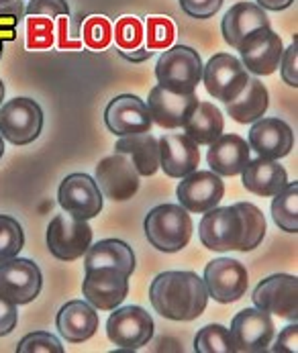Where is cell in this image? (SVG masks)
I'll return each instance as SVG.
<instances>
[{
	"label": "cell",
	"mask_w": 298,
	"mask_h": 353,
	"mask_svg": "<svg viewBox=\"0 0 298 353\" xmlns=\"http://www.w3.org/2000/svg\"><path fill=\"white\" fill-rule=\"evenodd\" d=\"M153 310L168 321H195L208 304V292L195 272H161L149 286Z\"/></svg>",
	"instance_id": "1"
},
{
	"label": "cell",
	"mask_w": 298,
	"mask_h": 353,
	"mask_svg": "<svg viewBox=\"0 0 298 353\" xmlns=\"http://www.w3.org/2000/svg\"><path fill=\"white\" fill-rule=\"evenodd\" d=\"M202 214L199 237L206 250L219 253L246 252L248 227L239 202L231 206H215Z\"/></svg>",
	"instance_id": "2"
},
{
	"label": "cell",
	"mask_w": 298,
	"mask_h": 353,
	"mask_svg": "<svg viewBox=\"0 0 298 353\" xmlns=\"http://www.w3.org/2000/svg\"><path fill=\"white\" fill-rule=\"evenodd\" d=\"M143 229L157 252L178 253L188 245L195 225L182 204H159L148 212Z\"/></svg>",
	"instance_id": "3"
},
{
	"label": "cell",
	"mask_w": 298,
	"mask_h": 353,
	"mask_svg": "<svg viewBox=\"0 0 298 353\" xmlns=\"http://www.w3.org/2000/svg\"><path fill=\"white\" fill-rule=\"evenodd\" d=\"M155 78L161 88L178 94L197 92L202 82V59L188 46H174L161 51L155 63Z\"/></svg>",
	"instance_id": "4"
},
{
	"label": "cell",
	"mask_w": 298,
	"mask_h": 353,
	"mask_svg": "<svg viewBox=\"0 0 298 353\" xmlns=\"http://www.w3.org/2000/svg\"><path fill=\"white\" fill-rule=\"evenodd\" d=\"M155 325L141 306H117L106 321V337L125 352H137L153 339Z\"/></svg>",
	"instance_id": "5"
},
{
	"label": "cell",
	"mask_w": 298,
	"mask_h": 353,
	"mask_svg": "<svg viewBox=\"0 0 298 353\" xmlns=\"http://www.w3.org/2000/svg\"><path fill=\"white\" fill-rule=\"evenodd\" d=\"M43 131V110L33 99L17 97L0 106V135L12 145H29Z\"/></svg>",
	"instance_id": "6"
},
{
	"label": "cell",
	"mask_w": 298,
	"mask_h": 353,
	"mask_svg": "<svg viewBox=\"0 0 298 353\" xmlns=\"http://www.w3.org/2000/svg\"><path fill=\"white\" fill-rule=\"evenodd\" d=\"M249 80V72L241 59L231 53H217L202 65V84L206 92L221 102L235 101Z\"/></svg>",
	"instance_id": "7"
},
{
	"label": "cell",
	"mask_w": 298,
	"mask_h": 353,
	"mask_svg": "<svg viewBox=\"0 0 298 353\" xmlns=\"http://www.w3.org/2000/svg\"><path fill=\"white\" fill-rule=\"evenodd\" d=\"M43 286L41 270L27 257H10L0 261V296L17 306L33 303Z\"/></svg>",
	"instance_id": "8"
},
{
	"label": "cell",
	"mask_w": 298,
	"mask_h": 353,
	"mask_svg": "<svg viewBox=\"0 0 298 353\" xmlns=\"http://www.w3.org/2000/svg\"><path fill=\"white\" fill-rule=\"evenodd\" d=\"M92 245V229L88 221L70 216L68 212L53 216L48 227V250L59 261H76Z\"/></svg>",
	"instance_id": "9"
},
{
	"label": "cell",
	"mask_w": 298,
	"mask_h": 353,
	"mask_svg": "<svg viewBox=\"0 0 298 353\" xmlns=\"http://www.w3.org/2000/svg\"><path fill=\"white\" fill-rule=\"evenodd\" d=\"M235 352L239 353H261L268 352L274 337H276V327L272 321V314L251 306L239 310L229 327Z\"/></svg>",
	"instance_id": "10"
},
{
	"label": "cell",
	"mask_w": 298,
	"mask_h": 353,
	"mask_svg": "<svg viewBox=\"0 0 298 353\" xmlns=\"http://www.w3.org/2000/svg\"><path fill=\"white\" fill-rule=\"evenodd\" d=\"M139 172L133 161L123 153H112L100 159L95 168V180L104 199L123 202L133 199L139 190Z\"/></svg>",
	"instance_id": "11"
},
{
	"label": "cell",
	"mask_w": 298,
	"mask_h": 353,
	"mask_svg": "<svg viewBox=\"0 0 298 353\" xmlns=\"http://www.w3.org/2000/svg\"><path fill=\"white\" fill-rule=\"evenodd\" d=\"M202 282L206 286L208 299L221 304L237 303L248 290V270L237 259L219 257L208 261Z\"/></svg>",
	"instance_id": "12"
},
{
	"label": "cell",
	"mask_w": 298,
	"mask_h": 353,
	"mask_svg": "<svg viewBox=\"0 0 298 353\" xmlns=\"http://www.w3.org/2000/svg\"><path fill=\"white\" fill-rule=\"evenodd\" d=\"M57 202L61 210L68 212L70 216L80 219V221H90L100 214L104 196L92 176L70 174L59 184Z\"/></svg>",
	"instance_id": "13"
},
{
	"label": "cell",
	"mask_w": 298,
	"mask_h": 353,
	"mask_svg": "<svg viewBox=\"0 0 298 353\" xmlns=\"http://www.w3.org/2000/svg\"><path fill=\"white\" fill-rule=\"evenodd\" d=\"M253 304L270 314L297 323L298 278L290 274H274L264 278L253 290Z\"/></svg>",
	"instance_id": "14"
},
{
	"label": "cell",
	"mask_w": 298,
	"mask_h": 353,
	"mask_svg": "<svg viewBox=\"0 0 298 353\" xmlns=\"http://www.w3.org/2000/svg\"><path fill=\"white\" fill-rule=\"evenodd\" d=\"M241 63L253 76H270L278 70L282 59V39L272 27H259L251 31L248 37L239 43Z\"/></svg>",
	"instance_id": "15"
},
{
	"label": "cell",
	"mask_w": 298,
	"mask_h": 353,
	"mask_svg": "<svg viewBox=\"0 0 298 353\" xmlns=\"http://www.w3.org/2000/svg\"><path fill=\"white\" fill-rule=\"evenodd\" d=\"M129 278L117 268L88 270L82 282V294L97 310H115L129 294Z\"/></svg>",
	"instance_id": "16"
},
{
	"label": "cell",
	"mask_w": 298,
	"mask_h": 353,
	"mask_svg": "<svg viewBox=\"0 0 298 353\" xmlns=\"http://www.w3.org/2000/svg\"><path fill=\"white\" fill-rule=\"evenodd\" d=\"M178 202L188 212H206L219 206L225 196V182L212 170H195L182 178L176 188Z\"/></svg>",
	"instance_id": "17"
},
{
	"label": "cell",
	"mask_w": 298,
	"mask_h": 353,
	"mask_svg": "<svg viewBox=\"0 0 298 353\" xmlns=\"http://www.w3.org/2000/svg\"><path fill=\"white\" fill-rule=\"evenodd\" d=\"M104 125L112 135H137L148 133L153 125L146 101L135 94L115 97L104 108Z\"/></svg>",
	"instance_id": "18"
},
{
	"label": "cell",
	"mask_w": 298,
	"mask_h": 353,
	"mask_svg": "<svg viewBox=\"0 0 298 353\" xmlns=\"http://www.w3.org/2000/svg\"><path fill=\"white\" fill-rule=\"evenodd\" d=\"M146 104L155 125H159L161 129H180L197 108L199 97L197 92L190 94L170 92L157 84L155 88H151Z\"/></svg>",
	"instance_id": "19"
},
{
	"label": "cell",
	"mask_w": 298,
	"mask_h": 353,
	"mask_svg": "<svg viewBox=\"0 0 298 353\" xmlns=\"http://www.w3.org/2000/svg\"><path fill=\"white\" fill-rule=\"evenodd\" d=\"M249 150L257 153L259 157L268 159H282L292 152L295 133L288 123L282 119H257L251 123L249 131Z\"/></svg>",
	"instance_id": "20"
},
{
	"label": "cell",
	"mask_w": 298,
	"mask_h": 353,
	"mask_svg": "<svg viewBox=\"0 0 298 353\" xmlns=\"http://www.w3.org/2000/svg\"><path fill=\"white\" fill-rule=\"evenodd\" d=\"M159 168L170 178H184L200 163L199 145L186 133H166L157 139Z\"/></svg>",
	"instance_id": "21"
},
{
	"label": "cell",
	"mask_w": 298,
	"mask_h": 353,
	"mask_svg": "<svg viewBox=\"0 0 298 353\" xmlns=\"http://www.w3.org/2000/svg\"><path fill=\"white\" fill-rule=\"evenodd\" d=\"M99 325L97 308L86 301L66 303L55 316V327L68 343H84L92 339L99 331Z\"/></svg>",
	"instance_id": "22"
},
{
	"label": "cell",
	"mask_w": 298,
	"mask_h": 353,
	"mask_svg": "<svg viewBox=\"0 0 298 353\" xmlns=\"http://www.w3.org/2000/svg\"><path fill=\"white\" fill-rule=\"evenodd\" d=\"M241 184L244 188L255 196H276L280 190L288 184V174L284 165L278 163V159L268 157H255L249 159L248 165L241 172Z\"/></svg>",
	"instance_id": "23"
},
{
	"label": "cell",
	"mask_w": 298,
	"mask_h": 353,
	"mask_svg": "<svg viewBox=\"0 0 298 353\" xmlns=\"http://www.w3.org/2000/svg\"><path fill=\"white\" fill-rule=\"evenodd\" d=\"M251 159L249 143L239 135H221L208 145L206 161L219 176H239Z\"/></svg>",
	"instance_id": "24"
},
{
	"label": "cell",
	"mask_w": 298,
	"mask_h": 353,
	"mask_svg": "<svg viewBox=\"0 0 298 353\" xmlns=\"http://www.w3.org/2000/svg\"><path fill=\"white\" fill-rule=\"evenodd\" d=\"M259 27H270V19H268L266 10L259 4H253V2L233 4L227 10V14L223 17V23H221L223 39L233 50H237L239 43L248 37L249 33L259 29Z\"/></svg>",
	"instance_id": "25"
},
{
	"label": "cell",
	"mask_w": 298,
	"mask_h": 353,
	"mask_svg": "<svg viewBox=\"0 0 298 353\" xmlns=\"http://www.w3.org/2000/svg\"><path fill=\"white\" fill-rule=\"evenodd\" d=\"M97 268H117L131 276L135 272V253L121 239H102L84 253V270Z\"/></svg>",
	"instance_id": "26"
},
{
	"label": "cell",
	"mask_w": 298,
	"mask_h": 353,
	"mask_svg": "<svg viewBox=\"0 0 298 353\" xmlns=\"http://www.w3.org/2000/svg\"><path fill=\"white\" fill-rule=\"evenodd\" d=\"M268 106H270L268 88L261 84L259 76H253V78L249 76L241 94L235 101L227 102V114L239 125H251L266 114Z\"/></svg>",
	"instance_id": "27"
},
{
	"label": "cell",
	"mask_w": 298,
	"mask_h": 353,
	"mask_svg": "<svg viewBox=\"0 0 298 353\" xmlns=\"http://www.w3.org/2000/svg\"><path fill=\"white\" fill-rule=\"evenodd\" d=\"M115 152L127 155L137 168L139 176H153L159 170V145L149 131L121 137L115 145Z\"/></svg>",
	"instance_id": "28"
},
{
	"label": "cell",
	"mask_w": 298,
	"mask_h": 353,
	"mask_svg": "<svg viewBox=\"0 0 298 353\" xmlns=\"http://www.w3.org/2000/svg\"><path fill=\"white\" fill-rule=\"evenodd\" d=\"M225 119L223 112L212 102H200L188 121L184 123V133L197 143V145H210L215 139L223 135Z\"/></svg>",
	"instance_id": "29"
},
{
	"label": "cell",
	"mask_w": 298,
	"mask_h": 353,
	"mask_svg": "<svg viewBox=\"0 0 298 353\" xmlns=\"http://www.w3.org/2000/svg\"><path fill=\"white\" fill-rule=\"evenodd\" d=\"M272 219L274 223L286 231L297 233L298 231V184H286L284 190H280L272 201Z\"/></svg>",
	"instance_id": "30"
},
{
	"label": "cell",
	"mask_w": 298,
	"mask_h": 353,
	"mask_svg": "<svg viewBox=\"0 0 298 353\" xmlns=\"http://www.w3.org/2000/svg\"><path fill=\"white\" fill-rule=\"evenodd\" d=\"M197 353H235V345L227 327L212 323L202 327L195 337Z\"/></svg>",
	"instance_id": "31"
},
{
	"label": "cell",
	"mask_w": 298,
	"mask_h": 353,
	"mask_svg": "<svg viewBox=\"0 0 298 353\" xmlns=\"http://www.w3.org/2000/svg\"><path fill=\"white\" fill-rule=\"evenodd\" d=\"M55 43V25L50 17L31 14L27 19V48L31 51L51 50Z\"/></svg>",
	"instance_id": "32"
},
{
	"label": "cell",
	"mask_w": 298,
	"mask_h": 353,
	"mask_svg": "<svg viewBox=\"0 0 298 353\" xmlns=\"http://www.w3.org/2000/svg\"><path fill=\"white\" fill-rule=\"evenodd\" d=\"M112 37H115V43L119 50H137L146 41V27L135 17H123L117 21V25L112 29Z\"/></svg>",
	"instance_id": "33"
},
{
	"label": "cell",
	"mask_w": 298,
	"mask_h": 353,
	"mask_svg": "<svg viewBox=\"0 0 298 353\" xmlns=\"http://www.w3.org/2000/svg\"><path fill=\"white\" fill-rule=\"evenodd\" d=\"M25 248V233L17 219L0 214V261L17 257Z\"/></svg>",
	"instance_id": "34"
},
{
	"label": "cell",
	"mask_w": 298,
	"mask_h": 353,
	"mask_svg": "<svg viewBox=\"0 0 298 353\" xmlns=\"http://www.w3.org/2000/svg\"><path fill=\"white\" fill-rule=\"evenodd\" d=\"M146 27V41H148V50L151 51H163L172 48L174 39H176V27L170 19L166 17H149Z\"/></svg>",
	"instance_id": "35"
},
{
	"label": "cell",
	"mask_w": 298,
	"mask_h": 353,
	"mask_svg": "<svg viewBox=\"0 0 298 353\" xmlns=\"http://www.w3.org/2000/svg\"><path fill=\"white\" fill-rule=\"evenodd\" d=\"M82 39L92 51L106 50L112 41V25L106 17H88L82 25Z\"/></svg>",
	"instance_id": "36"
},
{
	"label": "cell",
	"mask_w": 298,
	"mask_h": 353,
	"mask_svg": "<svg viewBox=\"0 0 298 353\" xmlns=\"http://www.w3.org/2000/svg\"><path fill=\"white\" fill-rule=\"evenodd\" d=\"M239 208L246 216V227H248V243H246V252H253L255 248H259V243L266 237L268 225H266V216L264 212L251 204V202H239Z\"/></svg>",
	"instance_id": "37"
},
{
	"label": "cell",
	"mask_w": 298,
	"mask_h": 353,
	"mask_svg": "<svg viewBox=\"0 0 298 353\" xmlns=\"http://www.w3.org/2000/svg\"><path fill=\"white\" fill-rule=\"evenodd\" d=\"M17 353H63V345L48 331H35L19 341Z\"/></svg>",
	"instance_id": "38"
},
{
	"label": "cell",
	"mask_w": 298,
	"mask_h": 353,
	"mask_svg": "<svg viewBox=\"0 0 298 353\" xmlns=\"http://www.w3.org/2000/svg\"><path fill=\"white\" fill-rule=\"evenodd\" d=\"M25 14H41V17H68L70 14V4L66 0H29L25 6Z\"/></svg>",
	"instance_id": "39"
},
{
	"label": "cell",
	"mask_w": 298,
	"mask_h": 353,
	"mask_svg": "<svg viewBox=\"0 0 298 353\" xmlns=\"http://www.w3.org/2000/svg\"><path fill=\"white\" fill-rule=\"evenodd\" d=\"M178 2H180V8L188 17L200 19V21L215 17L223 6V0H178Z\"/></svg>",
	"instance_id": "40"
},
{
	"label": "cell",
	"mask_w": 298,
	"mask_h": 353,
	"mask_svg": "<svg viewBox=\"0 0 298 353\" xmlns=\"http://www.w3.org/2000/svg\"><path fill=\"white\" fill-rule=\"evenodd\" d=\"M280 76H282V80L288 84V86H292V88H297L298 86V43H297V37H295V41H292V46L288 48V50L282 51V59H280Z\"/></svg>",
	"instance_id": "41"
},
{
	"label": "cell",
	"mask_w": 298,
	"mask_h": 353,
	"mask_svg": "<svg viewBox=\"0 0 298 353\" xmlns=\"http://www.w3.org/2000/svg\"><path fill=\"white\" fill-rule=\"evenodd\" d=\"M19 323V310L17 304L10 303L8 299L0 296V337H6L14 331Z\"/></svg>",
	"instance_id": "42"
},
{
	"label": "cell",
	"mask_w": 298,
	"mask_h": 353,
	"mask_svg": "<svg viewBox=\"0 0 298 353\" xmlns=\"http://www.w3.org/2000/svg\"><path fill=\"white\" fill-rule=\"evenodd\" d=\"M298 341V325L292 323L288 327H284L278 335V339L274 341V345L270 347L274 353H297Z\"/></svg>",
	"instance_id": "43"
},
{
	"label": "cell",
	"mask_w": 298,
	"mask_h": 353,
	"mask_svg": "<svg viewBox=\"0 0 298 353\" xmlns=\"http://www.w3.org/2000/svg\"><path fill=\"white\" fill-rule=\"evenodd\" d=\"M21 21L12 14H0V50H4V43L17 39V25Z\"/></svg>",
	"instance_id": "44"
},
{
	"label": "cell",
	"mask_w": 298,
	"mask_h": 353,
	"mask_svg": "<svg viewBox=\"0 0 298 353\" xmlns=\"http://www.w3.org/2000/svg\"><path fill=\"white\" fill-rule=\"evenodd\" d=\"M0 14H12L21 21V19H25V2L23 0H0Z\"/></svg>",
	"instance_id": "45"
},
{
	"label": "cell",
	"mask_w": 298,
	"mask_h": 353,
	"mask_svg": "<svg viewBox=\"0 0 298 353\" xmlns=\"http://www.w3.org/2000/svg\"><path fill=\"white\" fill-rule=\"evenodd\" d=\"M125 59H129V61H133V63H141V61H146L149 59L151 55H153V51L148 50V48H137V50H131V51H119Z\"/></svg>",
	"instance_id": "46"
},
{
	"label": "cell",
	"mask_w": 298,
	"mask_h": 353,
	"mask_svg": "<svg viewBox=\"0 0 298 353\" xmlns=\"http://www.w3.org/2000/svg\"><path fill=\"white\" fill-rule=\"evenodd\" d=\"M59 48L61 50H76L80 43L78 41H68V19H59Z\"/></svg>",
	"instance_id": "47"
},
{
	"label": "cell",
	"mask_w": 298,
	"mask_h": 353,
	"mask_svg": "<svg viewBox=\"0 0 298 353\" xmlns=\"http://www.w3.org/2000/svg\"><path fill=\"white\" fill-rule=\"evenodd\" d=\"M264 10H284L295 4V0H255Z\"/></svg>",
	"instance_id": "48"
},
{
	"label": "cell",
	"mask_w": 298,
	"mask_h": 353,
	"mask_svg": "<svg viewBox=\"0 0 298 353\" xmlns=\"http://www.w3.org/2000/svg\"><path fill=\"white\" fill-rule=\"evenodd\" d=\"M4 101V84H2V80H0V104Z\"/></svg>",
	"instance_id": "49"
},
{
	"label": "cell",
	"mask_w": 298,
	"mask_h": 353,
	"mask_svg": "<svg viewBox=\"0 0 298 353\" xmlns=\"http://www.w3.org/2000/svg\"><path fill=\"white\" fill-rule=\"evenodd\" d=\"M4 155V137L0 135V157Z\"/></svg>",
	"instance_id": "50"
},
{
	"label": "cell",
	"mask_w": 298,
	"mask_h": 353,
	"mask_svg": "<svg viewBox=\"0 0 298 353\" xmlns=\"http://www.w3.org/2000/svg\"><path fill=\"white\" fill-rule=\"evenodd\" d=\"M2 53H4V50H0V57H2Z\"/></svg>",
	"instance_id": "51"
}]
</instances>
